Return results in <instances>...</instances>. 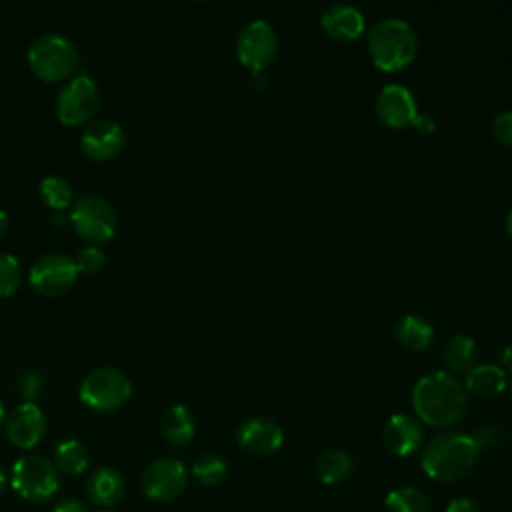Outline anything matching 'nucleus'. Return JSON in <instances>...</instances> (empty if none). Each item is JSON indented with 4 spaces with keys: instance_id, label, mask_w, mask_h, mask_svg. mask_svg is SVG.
Masks as SVG:
<instances>
[{
    "instance_id": "obj_3",
    "label": "nucleus",
    "mask_w": 512,
    "mask_h": 512,
    "mask_svg": "<svg viewBox=\"0 0 512 512\" xmlns=\"http://www.w3.org/2000/svg\"><path fill=\"white\" fill-rule=\"evenodd\" d=\"M366 46L376 68L382 72H398L414 62L418 36L406 20L386 16L368 28Z\"/></svg>"
},
{
    "instance_id": "obj_41",
    "label": "nucleus",
    "mask_w": 512,
    "mask_h": 512,
    "mask_svg": "<svg viewBox=\"0 0 512 512\" xmlns=\"http://www.w3.org/2000/svg\"><path fill=\"white\" fill-rule=\"evenodd\" d=\"M4 420H6V410H4V404H2V400H0V430H2V426H4Z\"/></svg>"
},
{
    "instance_id": "obj_26",
    "label": "nucleus",
    "mask_w": 512,
    "mask_h": 512,
    "mask_svg": "<svg viewBox=\"0 0 512 512\" xmlns=\"http://www.w3.org/2000/svg\"><path fill=\"white\" fill-rule=\"evenodd\" d=\"M384 506L388 512H428L430 500L426 492L416 486H400L386 494Z\"/></svg>"
},
{
    "instance_id": "obj_6",
    "label": "nucleus",
    "mask_w": 512,
    "mask_h": 512,
    "mask_svg": "<svg viewBox=\"0 0 512 512\" xmlns=\"http://www.w3.org/2000/svg\"><path fill=\"white\" fill-rule=\"evenodd\" d=\"M10 484L26 502H46L60 488V472L54 462L40 454H26L12 464Z\"/></svg>"
},
{
    "instance_id": "obj_19",
    "label": "nucleus",
    "mask_w": 512,
    "mask_h": 512,
    "mask_svg": "<svg viewBox=\"0 0 512 512\" xmlns=\"http://www.w3.org/2000/svg\"><path fill=\"white\" fill-rule=\"evenodd\" d=\"M506 388V372L498 364H476L466 372L464 390L476 398H496Z\"/></svg>"
},
{
    "instance_id": "obj_23",
    "label": "nucleus",
    "mask_w": 512,
    "mask_h": 512,
    "mask_svg": "<svg viewBox=\"0 0 512 512\" xmlns=\"http://www.w3.org/2000/svg\"><path fill=\"white\" fill-rule=\"evenodd\" d=\"M52 462L60 474L80 476L82 472L88 470L90 454H88V448L80 440L68 438V440H62L56 444Z\"/></svg>"
},
{
    "instance_id": "obj_20",
    "label": "nucleus",
    "mask_w": 512,
    "mask_h": 512,
    "mask_svg": "<svg viewBox=\"0 0 512 512\" xmlns=\"http://www.w3.org/2000/svg\"><path fill=\"white\" fill-rule=\"evenodd\" d=\"M396 342L408 352H422L434 340V326L420 314H404L394 326Z\"/></svg>"
},
{
    "instance_id": "obj_30",
    "label": "nucleus",
    "mask_w": 512,
    "mask_h": 512,
    "mask_svg": "<svg viewBox=\"0 0 512 512\" xmlns=\"http://www.w3.org/2000/svg\"><path fill=\"white\" fill-rule=\"evenodd\" d=\"M490 132H492L494 140H496L500 146L512 148V110L498 112V114L492 118Z\"/></svg>"
},
{
    "instance_id": "obj_9",
    "label": "nucleus",
    "mask_w": 512,
    "mask_h": 512,
    "mask_svg": "<svg viewBox=\"0 0 512 512\" xmlns=\"http://www.w3.org/2000/svg\"><path fill=\"white\" fill-rule=\"evenodd\" d=\"M278 54V34L264 18H254L244 24L236 36V58L250 74L264 72Z\"/></svg>"
},
{
    "instance_id": "obj_37",
    "label": "nucleus",
    "mask_w": 512,
    "mask_h": 512,
    "mask_svg": "<svg viewBox=\"0 0 512 512\" xmlns=\"http://www.w3.org/2000/svg\"><path fill=\"white\" fill-rule=\"evenodd\" d=\"M50 220H52V224H54L56 228H66V226L70 224V216H68V212H52Z\"/></svg>"
},
{
    "instance_id": "obj_21",
    "label": "nucleus",
    "mask_w": 512,
    "mask_h": 512,
    "mask_svg": "<svg viewBox=\"0 0 512 512\" xmlns=\"http://www.w3.org/2000/svg\"><path fill=\"white\" fill-rule=\"evenodd\" d=\"M160 432L170 446H176V448L186 446L196 432V422L192 412L184 404H172L170 408L164 410L160 418Z\"/></svg>"
},
{
    "instance_id": "obj_2",
    "label": "nucleus",
    "mask_w": 512,
    "mask_h": 512,
    "mask_svg": "<svg viewBox=\"0 0 512 512\" xmlns=\"http://www.w3.org/2000/svg\"><path fill=\"white\" fill-rule=\"evenodd\" d=\"M478 452L472 434L440 432L424 446L420 466L436 482H456L474 468Z\"/></svg>"
},
{
    "instance_id": "obj_29",
    "label": "nucleus",
    "mask_w": 512,
    "mask_h": 512,
    "mask_svg": "<svg viewBox=\"0 0 512 512\" xmlns=\"http://www.w3.org/2000/svg\"><path fill=\"white\" fill-rule=\"evenodd\" d=\"M74 262H76V268H78L80 274H88L90 276V274L102 272V268L106 266V254H104V250L100 246L88 244L82 250H78Z\"/></svg>"
},
{
    "instance_id": "obj_43",
    "label": "nucleus",
    "mask_w": 512,
    "mask_h": 512,
    "mask_svg": "<svg viewBox=\"0 0 512 512\" xmlns=\"http://www.w3.org/2000/svg\"><path fill=\"white\" fill-rule=\"evenodd\" d=\"M510 388H512V374H510Z\"/></svg>"
},
{
    "instance_id": "obj_34",
    "label": "nucleus",
    "mask_w": 512,
    "mask_h": 512,
    "mask_svg": "<svg viewBox=\"0 0 512 512\" xmlns=\"http://www.w3.org/2000/svg\"><path fill=\"white\" fill-rule=\"evenodd\" d=\"M412 126H414V130H416L418 134H422V136H430V134L436 132V120H434L430 114H422V112H420Z\"/></svg>"
},
{
    "instance_id": "obj_14",
    "label": "nucleus",
    "mask_w": 512,
    "mask_h": 512,
    "mask_svg": "<svg viewBox=\"0 0 512 512\" xmlns=\"http://www.w3.org/2000/svg\"><path fill=\"white\" fill-rule=\"evenodd\" d=\"M126 132L116 120H94L80 134V150L92 162H108L120 154Z\"/></svg>"
},
{
    "instance_id": "obj_7",
    "label": "nucleus",
    "mask_w": 512,
    "mask_h": 512,
    "mask_svg": "<svg viewBox=\"0 0 512 512\" xmlns=\"http://www.w3.org/2000/svg\"><path fill=\"white\" fill-rule=\"evenodd\" d=\"M68 216L74 232L92 246L106 244L116 234V212L104 196H80L72 202Z\"/></svg>"
},
{
    "instance_id": "obj_15",
    "label": "nucleus",
    "mask_w": 512,
    "mask_h": 512,
    "mask_svg": "<svg viewBox=\"0 0 512 512\" xmlns=\"http://www.w3.org/2000/svg\"><path fill=\"white\" fill-rule=\"evenodd\" d=\"M236 442L246 454L264 458L280 450L284 442V432L274 420L256 416L238 424Z\"/></svg>"
},
{
    "instance_id": "obj_24",
    "label": "nucleus",
    "mask_w": 512,
    "mask_h": 512,
    "mask_svg": "<svg viewBox=\"0 0 512 512\" xmlns=\"http://www.w3.org/2000/svg\"><path fill=\"white\" fill-rule=\"evenodd\" d=\"M352 466H354L352 456L346 450L334 448L320 454L314 470H316V478L322 484H340L350 476Z\"/></svg>"
},
{
    "instance_id": "obj_11",
    "label": "nucleus",
    "mask_w": 512,
    "mask_h": 512,
    "mask_svg": "<svg viewBox=\"0 0 512 512\" xmlns=\"http://www.w3.org/2000/svg\"><path fill=\"white\" fill-rule=\"evenodd\" d=\"M188 486V468L182 460L162 456L152 460L142 472V492L154 502H172Z\"/></svg>"
},
{
    "instance_id": "obj_36",
    "label": "nucleus",
    "mask_w": 512,
    "mask_h": 512,
    "mask_svg": "<svg viewBox=\"0 0 512 512\" xmlns=\"http://www.w3.org/2000/svg\"><path fill=\"white\" fill-rule=\"evenodd\" d=\"M250 88L256 92H264L268 88V78L264 72L258 74H250Z\"/></svg>"
},
{
    "instance_id": "obj_28",
    "label": "nucleus",
    "mask_w": 512,
    "mask_h": 512,
    "mask_svg": "<svg viewBox=\"0 0 512 512\" xmlns=\"http://www.w3.org/2000/svg\"><path fill=\"white\" fill-rule=\"evenodd\" d=\"M22 282V266L16 256L0 252V298L12 296Z\"/></svg>"
},
{
    "instance_id": "obj_8",
    "label": "nucleus",
    "mask_w": 512,
    "mask_h": 512,
    "mask_svg": "<svg viewBox=\"0 0 512 512\" xmlns=\"http://www.w3.org/2000/svg\"><path fill=\"white\" fill-rule=\"evenodd\" d=\"M100 106V90L88 74L68 78L56 96V118L68 128L90 124Z\"/></svg>"
},
{
    "instance_id": "obj_16",
    "label": "nucleus",
    "mask_w": 512,
    "mask_h": 512,
    "mask_svg": "<svg viewBox=\"0 0 512 512\" xmlns=\"http://www.w3.org/2000/svg\"><path fill=\"white\" fill-rule=\"evenodd\" d=\"M384 446L396 456H410L422 448L424 428L416 416L392 414L382 428Z\"/></svg>"
},
{
    "instance_id": "obj_39",
    "label": "nucleus",
    "mask_w": 512,
    "mask_h": 512,
    "mask_svg": "<svg viewBox=\"0 0 512 512\" xmlns=\"http://www.w3.org/2000/svg\"><path fill=\"white\" fill-rule=\"evenodd\" d=\"M504 230H506V234L512 238V210L508 212V216H506V220H504Z\"/></svg>"
},
{
    "instance_id": "obj_22",
    "label": "nucleus",
    "mask_w": 512,
    "mask_h": 512,
    "mask_svg": "<svg viewBox=\"0 0 512 512\" xmlns=\"http://www.w3.org/2000/svg\"><path fill=\"white\" fill-rule=\"evenodd\" d=\"M478 346L472 336L454 334L442 346V362L454 374H466L472 366H476Z\"/></svg>"
},
{
    "instance_id": "obj_5",
    "label": "nucleus",
    "mask_w": 512,
    "mask_h": 512,
    "mask_svg": "<svg viewBox=\"0 0 512 512\" xmlns=\"http://www.w3.org/2000/svg\"><path fill=\"white\" fill-rule=\"evenodd\" d=\"M132 396L130 378L112 366L90 370L78 388L80 402L94 412H114Z\"/></svg>"
},
{
    "instance_id": "obj_27",
    "label": "nucleus",
    "mask_w": 512,
    "mask_h": 512,
    "mask_svg": "<svg viewBox=\"0 0 512 512\" xmlns=\"http://www.w3.org/2000/svg\"><path fill=\"white\" fill-rule=\"evenodd\" d=\"M192 476L198 484L206 486V488H212V486H218L224 482L226 474H228V466L224 462V458H220L218 454H202L200 458L194 460L192 464Z\"/></svg>"
},
{
    "instance_id": "obj_32",
    "label": "nucleus",
    "mask_w": 512,
    "mask_h": 512,
    "mask_svg": "<svg viewBox=\"0 0 512 512\" xmlns=\"http://www.w3.org/2000/svg\"><path fill=\"white\" fill-rule=\"evenodd\" d=\"M476 446L482 450V448H492V446H498L502 442V430L494 424H486L482 428L476 430V434H472Z\"/></svg>"
},
{
    "instance_id": "obj_10",
    "label": "nucleus",
    "mask_w": 512,
    "mask_h": 512,
    "mask_svg": "<svg viewBox=\"0 0 512 512\" xmlns=\"http://www.w3.org/2000/svg\"><path fill=\"white\" fill-rule=\"evenodd\" d=\"M78 274L80 272L72 256L50 252V254L38 256L32 262L28 270V282L38 294L56 298L74 288Z\"/></svg>"
},
{
    "instance_id": "obj_33",
    "label": "nucleus",
    "mask_w": 512,
    "mask_h": 512,
    "mask_svg": "<svg viewBox=\"0 0 512 512\" xmlns=\"http://www.w3.org/2000/svg\"><path fill=\"white\" fill-rule=\"evenodd\" d=\"M444 512H478V506L472 498L468 496H458V498H452L446 506Z\"/></svg>"
},
{
    "instance_id": "obj_12",
    "label": "nucleus",
    "mask_w": 512,
    "mask_h": 512,
    "mask_svg": "<svg viewBox=\"0 0 512 512\" xmlns=\"http://www.w3.org/2000/svg\"><path fill=\"white\" fill-rule=\"evenodd\" d=\"M374 108H376V116L380 118V122L394 130L412 126L420 114L416 98L410 92V88H406L404 84H398V82L384 84L378 90Z\"/></svg>"
},
{
    "instance_id": "obj_17",
    "label": "nucleus",
    "mask_w": 512,
    "mask_h": 512,
    "mask_svg": "<svg viewBox=\"0 0 512 512\" xmlns=\"http://www.w3.org/2000/svg\"><path fill=\"white\" fill-rule=\"evenodd\" d=\"M320 26L326 36L338 42H352L366 32L364 14L352 4H330L320 14Z\"/></svg>"
},
{
    "instance_id": "obj_18",
    "label": "nucleus",
    "mask_w": 512,
    "mask_h": 512,
    "mask_svg": "<svg viewBox=\"0 0 512 512\" xmlns=\"http://www.w3.org/2000/svg\"><path fill=\"white\" fill-rule=\"evenodd\" d=\"M124 490H126L124 476L120 474V470L112 466L96 468L86 482L88 498L100 508H112L114 504H118L124 496Z\"/></svg>"
},
{
    "instance_id": "obj_40",
    "label": "nucleus",
    "mask_w": 512,
    "mask_h": 512,
    "mask_svg": "<svg viewBox=\"0 0 512 512\" xmlns=\"http://www.w3.org/2000/svg\"><path fill=\"white\" fill-rule=\"evenodd\" d=\"M4 488H6V472H4V468L0 466V494L4 492Z\"/></svg>"
},
{
    "instance_id": "obj_13",
    "label": "nucleus",
    "mask_w": 512,
    "mask_h": 512,
    "mask_svg": "<svg viewBox=\"0 0 512 512\" xmlns=\"http://www.w3.org/2000/svg\"><path fill=\"white\" fill-rule=\"evenodd\" d=\"M46 414L36 402H20L4 420V432L12 446L30 450L46 434Z\"/></svg>"
},
{
    "instance_id": "obj_42",
    "label": "nucleus",
    "mask_w": 512,
    "mask_h": 512,
    "mask_svg": "<svg viewBox=\"0 0 512 512\" xmlns=\"http://www.w3.org/2000/svg\"><path fill=\"white\" fill-rule=\"evenodd\" d=\"M98 512H118V510H112V508H102V510H98Z\"/></svg>"
},
{
    "instance_id": "obj_31",
    "label": "nucleus",
    "mask_w": 512,
    "mask_h": 512,
    "mask_svg": "<svg viewBox=\"0 0 512 512\" xmlns=\"http://www.w3.org/2000/svg\"><path fill=\"white\" fill-rule=\"evenodd\" d=\"M42 390V378L38 372H26L16 382V392L24 402H34Z\"/></svg>"
},
{
    "instance_id": "obj_1",
    "label": "nucleus",
    "mask_w": 512,
    "mask_h": 512,
    "mask_svg": "<svg viewBox=\"0 0 512 512\" xmlns=\"http://www.w3.org/2000/svg\"><path fill=\"white\" fill-rule=\"evenodd\" d=\"M412 406L420 422L434 428H448L462 420L468 394L464 384L448 370H434L420 376L412 388Z\"/></svg>"
},
{
    "instance_id": "obj_35",
    "label": "nucleus",
    "mask_w": 512,
    "mask_h": 512,
    "mask_svg": "<svg viewBox=\"0 0 512 512\" xmlns=\"http://www.w3.org/2000/svg\"><path fill=\"white\" fill-rule=\"evenodd\" d=\"M52 512H88L86 506L76 498H64L60 500Z\"/></svg>"
},
{
    "instance_id": "obj_4",
    "label": "nucleus",
    "mask_w": 512,
    "mask_h": 512,
    "mask_svg": "<svg viewBox=\"0 0 512 512\" xmlns=\"http://www.w3.org/2000/svg\"><path fill=\"white\" fill-rule=\"evenodd\" d=\"M32 74L42 82H62L72 78L78 66V48L62 34H42L26 50Z\"/></svg>"
},
{
    "instance_id": "obj_25",
    "label": "nucleus",
    "mask_w": 512,
    "mask_h": 512,
    "mask_svg": "<svg viewBox=\"0 0 512 512\" xmlns=\"http://www.w3.org/2000/svg\"><path fill=\"white\" fill-rule=\"evenodd\" d=\"M38 192L42 202L52 210V212H68L72 206V186L68 180L62 176L50 174L44 176L38 184Z\"/></svg>"
},
{
    "instance_id": "obj_38",
    "label": "nucleus",
    "mask_w": 512,
    "mask_h": 512,
    "mask_svg": "<svg viewBox=\"0 0 512 512\" xmlns=\"http://www.w3.org/2000/svg\"><path fill=\"white\" fill-rule=\"evenodd\" d=\"M8 226H10V218H8L6 210H2V208H0V238L6 234Z\"/></svg>"
}]
</instances>
